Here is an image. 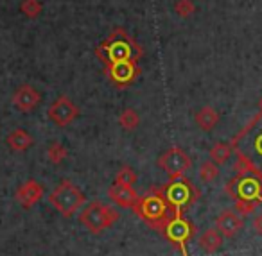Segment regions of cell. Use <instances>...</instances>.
<instances>
[{
	"mask_svg": "<svg viewBox=\"0 0 262 256\" xmlns=\"http://www.w3.org/2000/svg\"><path fill=\"white\" fill-rule=\"evenodd\" d=\"M41 102V94L31 84H20L13 94V106L22 113H31Z\"/></svg>",
	"mask_w": 262,
	"mask_h": 256,
	"instance_id": "obj_13",
	"label": "cell"
},
{
	"mask_svg": "<svg viewBox=\"0 0 262 256\" xmlns=\"http://www.w3.org/2000/svg\"><path fill=\"white\" fill-rule=\"evenodd\" d=\"M139 124H140V117L135 109L127 108L119 115V126L124 131H135L139 127Z\"/></svg>",
	"mask_w": 262,
	"mask_h": 256,
	"instance_id": "obj_20",
	"label": "cell"
},
{
	"mask_svg": "<svg viewBox=\"0 0 262 256\" xmlns=\"http://www.w3.org/2000/svg\"><path fill=\"white\" fill-rule=\"evenodd\" d=\"M223 238L225 237H223L215 227H212V229H205L200 237V247L203 249L207 254H214V252H217L219 249H221Z\"/></svg>",
	"mask_w": 262,
	"mask_h": 256,
	"instance_id": "obj_18",
	"label": "cell"
},
{
	"mask_svg": "<svg viewBox=\"0 0 262 256\" xmlns=\"http://www.w3.org/2000/svg\"><path fill=\"white\" fill-rule=\"evenodd\" d=\"M47 115L51 119L52 124L59 127H67L79 117V108L74 104V101L67 95H59L56 101H52V104L49 106Z\"/></svg>",
	"mask_w": 262,
	"mask_h": 256,
	"instance_id": "obj_10",
	"label": "cell"
},
{
	"mask_svg": "<svg viewBox=\"0 0 262 256\" xmlns=\"http://www.w3.org/2000/svg\"><path fill=\"white\" fill-rule=\"evenodd\" d=\"M137 172L131 167H122V169L117 172L115 176V181L117 183H122V184H129V187H133V184L137 183Z\"/></svg>",
	"mask_w": 262,
	"mask_h": 256,
	"instance_id": "obj_25",
	"label": "cell"
},
{
	"mask_svg": "<svg viewBox=\"0 0 262 256\" xmlns=\"http://www.w3.org/2000/svg\"><path fill=\"white\" fill-rule=\"evenodd\" d=\"M41 197H43V187L36 179H27L26 183H22L16 188L15 194V199L18 201V204L26 210L36 206L41 201Z\"/></svg>",
	"mask_w": 262,
	"mask_h": 256,
	"instance_id": "obj_14",
	"label": "cell"
},
{
	"mask_svg": "<svg viewBox=\"0 0 262 256\" xmlns=\"http://www.w3.org/2000/svg\"><path fill=\"white\" fill-rule=\"evenodd\" d=\"M194 120H196L198 127H200L201 131L208 133V131H212L219 124V113H217V109H214L212 106H203V108L196 111Z\"/></svg>",
	"mask_w": 262,
	"mask_h": 256,
	"instance_id": "obj_17",
	"label": "cell"
},
{
	"mask_svg": "<svg viewBox=\"0 0 262 256\" xmlns=\"http://www.w3.org/2000/svg\"><path fill=\"white\" fill-rule=\"evenodd\" d=\"M174 13L180 18H189L196 13V6L192 0H176L174 2Z\"/></svg>",
	"mask_w": 262,
	"mask_h": 256,
	"instance_id": "obj_24",
	"label": "cell"
},
{
	"mask_svg": "<svg viewBox=\"0 0 262 256\" xmlns=\"http://www.w3.org/2000/svg\"><path fill=\"white\" fill-rule=\"evenodd\" d=\"M233 154V147L230 142H217L214 147L210 149V159L217 165H225Z\"/></svg>",
	"mask_w": 262,
	"mask_h": 256,
	"instance_id": "obj_19",
	"label": "cell"
},
{
	"mask_svg": "<svg viewBox=\"0 0 262 256\" xmlns=\"http://www.w3.org/2000/svg\"><path fill=\"white\" fill-rule=\"evenodd\" d=\"M230 144L237 156L235 170L248 169L262 176V111H258Z\"/></svg>",
	"mask_w": 262,
	"mask_h": 256,
	"instance_id": "obj_1",
	"label": "cell"
},
{
	"mask_svg": "<svg viewBox=\"0 0 262 256\" xmlns=\"http://www.w3.org/2000/svg\"><path fill=\"white\" fill-rule=\"evenodd\" d=\"M108 197L110 201H113L120 208H131V210H133V206L139 201V195H137L135 188L129 187V184L117 183V181H113V184L108 188Z\"/></svg>",
	"mask_w": 262,
	"mask_h": 256,
	"instance_id": "obj_15",
	"label": "cell"
},
{
	"mask_svg": "<svg viewBox=\"0 0 262 256\" xmlns=\"http://www.w3.org/2000/svg\"><path fill=\"white\" fill-rule=\"evenodd\" d=\"M95 54L108 66L115 61H124V59L139 61L142 58L144 51L126 31L115 29L102 43H99V47L95 49Z\"/></svg>",
	"mask_w": 262,
	"mask_h": 256,
	"instance_id": "obj_2",
	"label": "cell"
},
{
	"mask_svg": "<svg viewBox=\"0 0 262 256\" xmlns=\"http://www.w3.org/2000/svg\"><path fill=\"white\" fill-rule=\"evenodd\" d=\"M258 204L255 202H250V201H235V210L241 213V215H250L257 210Z\"/></svg>",
	"mask_w": 262,
	"mask_h": 256,
	"instance_id": "obj_26",
	"label": "cell"
},
{
	"mask_svg": "<svg viewBox=\"0 0 262 256\" xmlns=\"http://www.w3.org/2000/svg\"><path fill=\"white\" fill-rule=\"evenodd\" d=\"M162 235L174 245V249H178V251L182 252V256H189L187 244H189L194 235H196V226H194L189 219H185L183 215H172L171 219H169V222L165 224Z\"/></svg>",
	"mask_w": 262,
	"mask_h": 256,
	"instance_id": "obj_8",
	"label": "cell"
},
{
	"mask_svg": "<svg viewBox=\"0 0 262 256\" xmlns=\"http://www.w3.org/2000/svg\"><path fill=\"white\" fill-rule=\"evenodd\" d=\"M106 72H108L110 81L117 88H126L139 77L140 68L137 65V61H133V59H124V61H115L112 65H108L106 66Z\"/></svg>",
	"mask_w": 262,
	"mask_h": 256,
	"instance_id": "obj_11",
	"label": "cell"
},
{
	"mask_svg": "<svg viewBox=\"0 0 262 256\" xmlns=\"http://www.w3.org/2000/svg\"><path fill=\"white\" fill-rule=\"evenodd\" d=\"M6 144L13 152H26L27 149H31L34 145V138L26 129H15L8 134Z\"/></svg>",
	"mask_w": 262,
	"mask_h": 256,
	"instance_id": "obj_16",
	"label": "cell"
},
{
	"mask_svg": "<svg viewBox=\"0 0 262 256\" xmlns=\"http://www.w3.org/2000/svg\"><path fill=\"white\" fill-rule=\"evenodd\" d=\"M219 176V165L217 163H214L212 159H207V161L201 163L200 167V177L203 183H212V181H215Z\"/></svg>",
	"mask_w": 262,
	"mask_h": 256,
	"instance_id": "obj_22",
	"label": "cell"
},
{
	"mask_svg": "<svg viewBox=\"0 0 262 256\" xmlns=\"http://www.w3.org/2000/svg\"><path fill=\"white\" fill-rule=\"evenodd\" d=\"M158 167L167 174L169 179H178V177L185 176L187 170L192 167V159L182 147L174 145V147H169L158 158Z\"/></svg>",
	"mask_w": 262,
	"mask_h": 256,
	"instance_id": "obj_9",
	"label": "cell"
},
{
	"mask_svg": "<svg viewBox=\"0 0 262 256\" xmlns=\"http://www.w3.org/2000/svg\"><path fill=\"white\" fill-rule=\"evenodd\" d=\"M251 227H253L255 233L260 235V237H262V213H260V215L255 217L253 222H251Z\"/></svg>",
	"mask_w": 262,
	"mask_h": 256,
	"instance_id": "obj_27",
	"label": "cell"
},
{
	"mask_svg": "<svg viewBox=\"0 0 262 256\" xmlns=\"http://www.w3.org/2000/svg\"><path fill=\"white\" fill-rule=\"evenodd\" d=\"M119 212L112 206L102 204L99 201H92L84 210L79 213V222L86 227L90 233H101V231L112 227L119 220Z\"/></svg>",
	"mask_w": 262,
	"mask_h": 256,
	"instance_id": "obj_7",
	"label": "cell"
},
{
	"mask_svg": "<svg viewBox=\"0 0 262 256\" xmlns=\"http://www.w3.org/2000/svg\"><path fill=\"white\" fill-rule=\"evenodd\" d=\"M244 220L237 210H223L215 219V229L225 238H233L243 231Z\"/></svg>",
	"mask_w": 262,
	"mask_h": 256,
	"instance_id": "obj_12",
	"label": "cell"
},
{
	"mask_svg": "<svg viewBox=\"0 0 262 256\" xmlns=\"http://www.w3.org/2000/svg\"><path fill=\"white\" fill-rule=\"evenodd\" d=\"M67 154H69V151H67V147L61 142H52L47 147V159L52 165H61L65 161Z\"/></svg>",
	"mask_w": 262,
	"mask_h": 256,
	"instance_id": "obj_21",
	"label": "cell"
},
{
	"mask_svg": "<svg viewBox=\"0 0 262 256\" xmlns=\"http://www.w3.org/2000/svg\"><path fill=\"white\" fill-rule=\"evenodd\" d=\"M225 192L233 201H250L255 204L262 202V176L248 169L237 170V174L226 183Z\"/></svg>",
	"mask_w": 262,
	"mask_h": 256,
	"instance_id": "obj_5",
	"label": "cell"
},
{
	"mask_svg": "<svg viewBox=\"0 0 262 256\" xmlns=\"http://www.w3.org/2000/svg\"><path fill=\"white\" fill-rule=\"evenodd\" d=\"M84 194L69 179H63L54 190L49 194V202L56 212H59L63 217H72L81 206L84 204Z\"/></svg>",
	"mask_w": 262,
	"mask_h": 256,
	"instance_id": "obj_6",
	"label": "cell"
},
{
	"mask_svg": "<svg viewBox=\"0 0 262 256\" xmlns=\"http://www.w3.org/2000/svg\"><path fill=\"white\" fill-rule=\"evenodd\" d=\"M133 212L140 220L147 224L153 229H158L162 233L165 227V224L169 222L174 213H172L171 206L167 204V201L164 199V195L160 194V190L153 188L151 192H147L146 195L139 197L137 204L133 206Z\"/></svg>",
	"mask_w": 262,
	"mask_h": 256,
	"instance_id": "obj_3",
	"label": "cell"
},
{
	"mask_svg": "<svg viewBox=\"0 0 262 256\" xmlns=\"http://www.w3.org/2000/svg\"><path fill=\"white\" fill-rule=\"evenodd\" d=\"M258 111H262V99L258 101Z\"/></svg>",
	"mask_w": 262,
	"mask_h": 256,
	"instance_id": "obj_28",
	"label": "cell"
},
{
	"mask_svg": "<svg viewBox=\"0 0 262 256\" xmlns=\"http://www.w3.org/2000/svg\"><path fill=\"white\" fill-rule=\"evenodd\" d=\"M20 11H22V15L27 16V18H36L41 13V2L40 0H22Z\"/></svg>",
	"mask_w": 262,
	"mask_h": 256,
	"instance_id": "obj_23",
	"label": "cell"
},
{
	"mask_svg": "<svg viewBox=\"0 0 262 256\" xmlns=\"http://www.w3.org/2000/svg\"><path fill=\"white\" fill-rule=\"evenodd\" d=\"M167 204L171 206L174 215H183L185 210H189L196 201H200L201 192L196 184L185 176L178 177V179H169L167 184L158 188Z\"/></svg>",
	"mask_w": 262,
	"mask_h": 256,
	"instance_id": "obj_4",
	"label": "cell"
}]
</instances>
